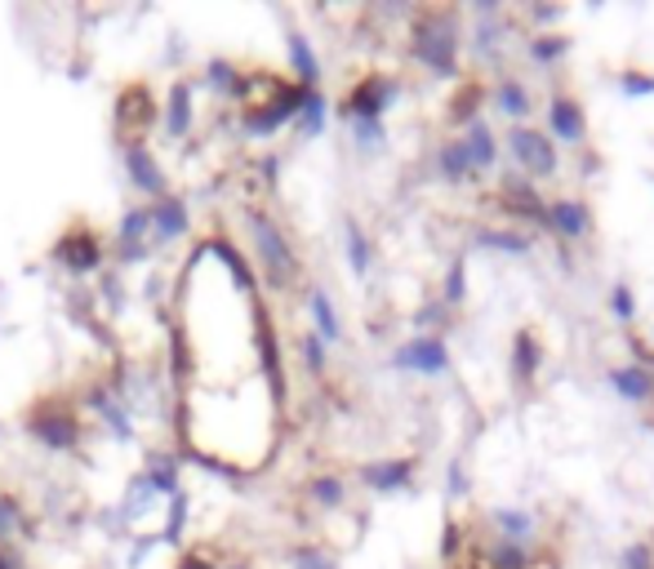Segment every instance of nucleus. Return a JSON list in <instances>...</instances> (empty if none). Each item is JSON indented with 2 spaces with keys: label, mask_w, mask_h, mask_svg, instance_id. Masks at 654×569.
<instances>
[{
  "label": "nucleus",
  "mask_w": 654,
  "mask_h": 569,
  "mask_svg": "<svg viewBox=\"0 0 654 569\" xmlns=\"http://www.w3.org/2000/svg\"><path fill=\"white\" fill-rule=\"evenodd\" d=\"M544 116H548L552 142H561V148H574V152L587 148V112H583V103H579L570 90H552Z\"/></svg>",
  "instance_id": "2eb2a0df"
},
{
  "label": "nucleus",
  "mask_w": 654,
  "mask_h": 569,
  "mask_svg": "<svg viewBox=\"0 0 654 569\" xmlns=\"http://www.w3.org/2000/svg\"><path fill=\"white\" fill-rule=\"evenodd\" d=\"M530 569H561V556H557V551H544V547H535V556H530Z\"/></svg>",
  "instance_id": "5fc2aeb1"
},
{
  "label": "nucleus",
  "mask_w": 654,
  "mask_h": 569,
  "mask_svg": "<svg viewBox=\"0 0 654 569\" xmlns=\"http://www.w3.org/2000/svg\"><path fill=\"white\" fill-rule=\"evenodd\" d=\"M254 356H258V374L268 383V396L277 405H285V356H281V338H277V325H272V312L254 299Z\"/></svg>",
  "instance_id": "9d476101"
},
{
  "label": "nucleus",
  "mask_w": 654,
  "mask_h": 569,
  "mask_svg": "<svg viewBox=\"0 0 654 569\" xmlns=\"http://www.w3.org/2000/svg\"><path fill=\"white\" fill-rule=\"evenodd\" d=\"M245 232H249V254H254V267L264 276V284L272 294H294L303 284V258H299V245L290 241V232L281 228V219L272 209L254 205V209H245Z\"/></svg>",
  "instance_id": "f03ea898"
},
{
  "label": "nucleus",
  "mask_w": 654,
  "mask_h": 569,
  "mask_svg": "<svg viewBox=\"0 0 654 569\" xmlns=\"http://www.w3.org/2000/svg\"><path fill=\"white\" fill-rule=\"evenodd\" d=\"M245 81H249V71H241L232 58H210L206 62V85L214 94H223L227 103H241L245 98Z\"/></svg>",
  "instance_id": "f704fd0d"
},
{
  "label": "nucleus",
  "mask_w": 654,
  "mask_h": 569,
  "mask_svg": "<svg viewBox=\"0 0 654 569\" xmlns=\"http://www.w3.org/2000/svg\"><path fill=\"white\" fill-rule=\"evenodd\" d=\"M139 476L152 485L156 498H174L183 489V458H178V450H148Z\"/></svg>",
  "instance_id": "a878e982"
},
{
  "label": "nucleus",
  "mask_w": 654,
  "mask_h": 569,
  "mask_svg": "<svg viewBox=\"0 0 654 569\" xmlns=\"http://www.w3.org/2000/svg\"><path fill=\"white\" fill-rule=\"evenodd\" d=\"M548 223H552V236L565 241V245H583V241H593V232H597L593 205H587L583 196H557V200H548Z\"/></svg>",
  "instance_id": "f3484780"
},
{
  "label": "nucleus",
  "mask_w": 654,
  "mask_h": 569,
  "mask_svg": "<svg viewBox=\"0 0 654 569\" xmlns=\"http://www.w3.org/2000/svg\"><path fill=\"white\" fill-rule=\"evenodd\" d=\"M606 383L615 387V396H623L628 405H650L654 400V374L637 361H623V365H610L606 370Z\"/></svg>",
  "instance_id": "c756f323"
},
{
  "label": "nucleus",
  "mask_w": 654,
  "mask_h": 569,
  "mask_svg": "<svg viewBox=\"0 0 654 569\" xmlns=\"http://www.w3.org/2000/svg\"><path fill=\"white\" fill-rule=\"evenodd\" d=\"M486 103H490V112H499L507 125H526V120L535 116V98H530L526 81L512 77V71H494V85H490Z\"/></svg>",
  "instance_id": "6ab92c4d"
},
{
  "label": "nucleus",
  "mask_w": 654,
  "mask_h": 569,
  "mask_svg": "<svg viewBox=\"0 0 654 569\" xmlns=\"http://www.w3.org/2000/svg\"><path fill=\"white\" fill-rule=\"evenodd\" d=\"M285 58H290V71L303 90H320V54L312 49V36L290 27L285 32Z\"/></svg>",
  "instance_id": "cd10ccee"
},
{
  "label": "nucleus",
  "mask_w": 654,
  "mask_h": 569,
  "mask_svg": "<svg viewBox=\"0 0 654 569\" xmlns=\"http://www.w3.org/2000/svg\"><path fill=\"white\" fill-rule=\"evenodd\" d=\"M32 534H36V521L23 508V498L0 489V551H14V543H27Z\"/></svg>",
  "instance_id": "7c9ffc66"
},
{
  "label": "nucleus",
  "mask_w": 654,
  "mask_h": 569,
  "mask_svg": "<svg viewBox=\"0 0 654 569\" xmlns=\"http://www.w3.org/2000/svg\"><path fill=\"white\" fill-rule=\"evenodd\" d=\"M619 94H623V98H650V94H654V71H645V67H623V71H619Z\"/></svg>",
  "instance_id": "de8ad7c7"
},
{
  "label": "nucleus",
  "mask_w": 654,
  "mask_h": 569,
  "mask_svg": "<svg viewBox=\"0 0 654 569\" xmlns=\"http://www.w3.org/2000/svg\"><path fill=\"white\" fill-rule=\"evenodd\" d=\"M27 437L49 450V454H77L81 441H85V422L77 414L72 400L62 396H40L32 409H27Z\"/></svg>",
  "instance_id": "7ed1b4c3"
},
{
  "label": "nucleus",
  "mask_w": 654,
  "mask_h": 569,
  "mask_svg": "<svg viewBox=\"0 0 654 569\" xmlns=\"http://www.w3.org/2000/svg\"><path fill=\"white\" fill-rule=\"evenodd\" d=\"M406 94L401 77H392V71H365V77L352 81V90L339 98V116L343 120H387L392 103Z\"/></svg>",
  "instance_id": "423d86ee"
},
{
  "label": "nucleus",
  "mask_w": 654,
  "mask_h": 569,
  "mask_svg": "<svg viewBox=\"0 0 654 569\" xmlns=\"http://www.w3.org/2000/svg\"><path fill=\"white\" fill-rule=\"evenodd\" d=\"M494 205L503 209V219L516 228V223H530L535 232H552V223H548V200H544V191L526 178V174H503L499 183H494Z\"/></svg>",
  "instance_id": "0eeeda50"
},
{
  "label": "nucleus",
  "mask_w": 654,
  "mask_h": 569,
  "mask_svg": "<svg viewBox=\"0 0 654 569\" xmlns=\"http://www.w3.org/2000/svg\"><path fill=\"white\" fill-rule=\"evenodd\" d=\"M223 569H249V565H223Z\"/></svg>",
  "instance_id": "4d7b16f0"
},
{
  "label": "nucleus",
  "mask_w": 654,
  "mask_h": 569,
  "mask_svg": "<svg viewBox=\"0 0 654 569\" xmlns=\"http://www.w3.org/2000/svg\"><path fill=\"white\" fill-rule=\"evenodd\" d=\"M303 98H307V90H303L294 77H285L268 98L241 107V133H245V138H272V133H281L285 125L299 120Z\"/></svg>",
  "instance_id": "39448f33"
},
{
  "label": "nucleus",
  "mask_w": 654,
  "mask_h": 569,
  "mask_svg": "<svg viewBox=\"0 0 654 569\" xmlns=\"http://www.w3.org/2000/svg\"><path fill=\"white\" fill-rule=\"evenodd\" d=\"M299 361H303V370L312 379H325V374H330V347H325L312 329H303L299 334Z\"/></svg>",
  "instance_id": "37998d69"
},
{
  "label": "nucleus",
  "mask_w": 654,
  "mask_h": 569,
  "mask_svg": "<svg viewBox=\"0 0 654 569\" xmlns=\"http://www.w3.org/2000/svg\"><path fill=\"white\" fill-rule=\"evenodd\" d=\"M414 476H419V458H410V454L374 458V463H361V467H357L361 489H365V493H378V498H392V493L414 489Z\"/></svg>",
  "instance_id": "4468645a"
},
{
  "label": "nucleus",
  "mask_w": 654,
  "mask_h": 569,
  "mask_svg": "<svg viewBox=\"0 0 654 569\" xmlns=\"http://www.w3.org/2000/svg\"><path fill=\"white\" fill-rule=\"evenodd\" d=\"M156 125V98L143 81L125 85L116 94V138L120 142H148V129Z\"/></svg>",
  "instance_id": "f8f14e48"
},
{
  "label": "nucleus",
  "mask_w": 654,
  "mask_h": 569,
  "mask_svg": "<svg viewBox=\"0 0 654 569\" xmlns=\"http://www.w3.org/2000/svg\"><path fill=\"white\" fill-rule=\"evenodd\" d=\"M432 170H436V178H441L445 187H472V183H481L459 138H436V148H432Z\"/></svg>",
  "instance_id": "5701e85b"
},
{
  "label": "nucleus",
  "mask_w": 654,
  "mask_h": 569,
  "mask_svg": "<svg viewBox=\"0 0 654 569\" xmlns=\"http://www.w3.org/2000/svg\"><path fill=\"white\" fill-rule=\"evenodd\" d=\"M54 263L68 271V276H77V280H85V276H98L103 267H107V245L98 241V232L90 228V223H72L68 232H62L58 241H54Z\"/></svg>",
  "instance_id": "6e6552de"
},
{
  "label": "nucleus",
  "mask_w": 654,
  "mask_h": 569,
  "mask_svg": "<svg viewBox=\"0 0 654 569\" xmlns=\"http://www.w3.org/2000/svg\"><path fill=\"white\" fill-rule=\"evenodd\" d=\"M503 148L516 161V174H526L530 183H544V178L561 174V148L552 142V133L539 129V125H507Z\"/></svg>",
  "instance_id": "20e7f679"
},
{
  "label": "nucleus",
  "mask_w": 654,
  "mask_h": 569,
  "mask_svg": "<svg viewBox=\"0 0 654 569\" xmlns=\"http://www.w3.org/2000/svg\"><path fill=\"white\" fill-rule=\"evenodd\" d=\"M348 129H352L357 156H365V161H378V156L387 152V142H392L387 120H348Z\"/></svg>",
  "instance_id": "e433bc0d"
},
{
  "label": "nucleus",
  "mask_w": 654,
  "mask_h": 569,
  "mask_svg": "<svg viewBox=\"0 0 654 569\" xmlns=\"http://www.w3.org/2000/svg\"><path fill=\"white\" fill-rule=\"evenodd\" d=\"M156 543H161V534H135V547H129V569H139L143 556L156 551Z\"/></svg>",
  "instance_id": "603ef678"
},
{
  "label": "nucleus",
  "mask_w": 654,
  "mask_h": 569,
  "mask_svg": "<svg viewBox=\"0 0 654 569\" xmlns=\"http://www.w3.org/2000/svg\"><path fill=\"white\" fill-rule=\"evenodd\" d=\"M512 32V19L499 14V19H472V58H486V62H499V49Z\"/></svg>",
  "instance_id": "c9c22d12"
},
{
  "label": "nucleus",
  "mask_w": 654,
  "mask_h": 569,
  "mask_svg": "<svg viewBox=\"0 0 654 569\" xmlns=\"http://www.w3.org/2000/svg\"><path fill=\"white\" fill-rule=\"evenodd\" d=\"M206 249H210V254H214V258L227 267V276H232V284H236V290H241L245 299H254V267L245 263V254H241V249H236L227 236H219V232L206 241Z\"/></svg>",
  "instance_id": "72a5a7b5"
},
{
  "label": "nucleus",
  "mask_w": 654,
  "mask_h": 569,
  "mask_svg": "<svg viewBox=\"0 0 654 569\" xmlns=\"http://www.w3.org/2000/svg\"><path fill=\"white\" fill-rule=\"evenodd\" d=\"M539 370H544V342H539V334L530 325H521L512 334V342H507V374H512V383L521 392H530L539 383Z\"/></svg>",
  "instance_id": "a211bd4d"
},
{
  "label": "nucleus",
  "mask_w": 654,
  "mask_h": 569,
  "mask_svg": "<svg viewBox=\"0 0 654 569\" xmlns=\"http://www.w3.org/2000/svg\"><path fill=\"white\" fill-rule=\"evenodd\" d=\"M0 569H23V560L14 551H0Z\"/></svg>",
  "instance_id": "6e6d98bb"
},
{
  "label": "nucleus",
  "mask_w": 654,
  "mask_h": 569,
  "mask_svg": "<svg viewBox=\"0 0 654 569\" xmlns=\"http://www.w3.org/2000/svg\"><path fill=\"white\" fill-rule=\"evenodd\" d=\"M343 249H348V267H352V276L357 280H365L370 271H374V236L361 228V219L357 213H343Z\"/></svg>",
  "instance_id": "2f4dec72"
},
{
  "label": "nucleus",
  "mask_w": 654,
  "mask_h": 569,
  "mask_svg": "<svg viewBox=\"0 0 654 569\" xmlns=\"http://www.w3.org/2000/svg\"><path fill=\"white\" fill-rule=\"evenodd\" d=\"M307 321H312V334L325 342V347H339L343 342V316L330 299L325 284H307Z\"/></svg>",
  "instance_id": "b1692460"
},
{
  "label": "nucleus",
  "mask_w": 654,
  "mask_h": 569,
  "mask_svg": "<svg viewBox=\"0 0 654 569\" xmlns=\"http://www.w3.org/2000/svg\"><path fill=\"white\" fill-rule=\"evenodd\" d=\"M606 307H610V316H615L619 325H632V321H637V294H632L628 280H615V284H610Z\"/></svg>",
  "instance_id": "c03bdc74"
},
{
  "label": "nucleus",
  "mask_w": 654,
  "mask_h": 569,
  "mask_svg": "<svg viewBox=\"0 0 654 569\" xmlns=\"http://www.w3.org/2000/svg\"><path fill=\"white\" fill-rule=\"evenodd\" d=\"M526 54H530V62H539V67H561L565 54H570V36H565V32H535V36L526 40Z\"/></svg>",
  "instance_id": "ea45409f"
},
{
  "label": "nucleus",
  "mask_w": 654,
  "mask_h": 569,
  "mask_svg": "<svg viewBox=\"0 0 654 569\" xmlns=\"http://www.w3.org/2000/svg\"><path fill=\"white\" fill-rule=\"evenodd\" d=\"M303 498H307L316 512L339 516V512H348V476H339V472H316V476H307Z\"/></svg>",
  "instance_id": "bb28decb"
},
{
  "label": "nucleus",
  "mask_w": 654,
  "mask_h": 569,
  "mask_svg": "<svg viewBox=\"0 0 654 569\" xmlns=\"http://www.w3.org/2000/svg\"><path fill=\"white\" fill-rule=\"evenodd\" d=\"M490 530L494 538H512V543H526L535 547L539 543V516L530 508H490Z\"/></svg>",
  "instance_id": "c85d7f7f"
},
{
  "label": "nucleus",
  "mask_w": 654,
  "mask_h": 569,
  "mask_svg": "<svg viewBox=\"0 0 654 569\" xmlns=\"http://www.w3.org/2000/svg\"><path fill=\"white\" fill-rule=\"evenodd\" d=\"M187 512H191V493H187V489H178L174 498H165V530H161V543H170V547H183Z\"/></svg>",
  "instance_id": "a19ab883"
},
{
  "label": "nucleus",
  "mask_w": 654,
  "mask_h": 569,
  "mask_svg": "<svg viewBox=\"0 0 654 569\" xmlns=\"http://www.w3.org/2000/svg\"><path fill=\"white\" fill-rule=\"evenodd\" d=\"M486 94H490V85H481V81H459V90H454V98L445 103V120L464 133V129H468V125L481 116V107H486Z\"/></svg>",
  "instance_id": "473e14b6"
},
{
  "label": "nucleus",
  "mask_w": 654,
  "mask_h": 569,
  "mask_svg": "<svg viewBox=\"0 0 654 569\" xmlns=\"http://www.w3.org/2000/svg\"><path fill=\"white\" fill-rule=\"evenodd\" d=\"M449 321H454V312H449L441 299H428V303L414 312V325H419V334H441V338H445Z\"/></svg>",
  "instance_id": "a18cd8bd"
},
{
  "label": "nucleus",
  "mask_w": 654,
  "mask_h": 569,
  "mask_svg": "<svg viewBox=\"0 0 654 569\" xmlns=\"http://www.w3.org/2000/svg\"><path fill=\"white\" fill-rule=\"evenodd\" d=\"M103 303H107V307H120V303H125V284H120V276H103Z\"/></svg>",
  "instance_id": "864d4df0"
},
{
  "label": "nucleus",
  "mask_w": 654,
  "mask_h": 569,
  "mask_svg": "<svg viewBox=\"0 0 654 569\" xmlns=\"http://www.w3.org/2000/svg\"><path fill=\"white\" fill-rule=\"evenodd\" d=\"M174 569H223L214 556H206V551H178V560H174Z\"/></svg>",
  "instance_id": "3c124183"
},
{
  "label": "nucleus",
  "mask_w": 654,
  "mask_h": 569,
  "mask_svg": "<svg viewBox=\"0 0 654 569\" xmlns=\"http://www.w3.org/2000/svg\"><path fill=\"white\" fill-rule=\"evenodd\" d=\"M120 165H125L129 187L139 196H148V205L170 196V174H165L161 156L152 152V142H120Z\"/></svg>",
  "instance_id": "9b49d317"
},
{
  "label": "nucleus",
  "mask_w": 654,
  "mask_h": 569,
  "mask_svg": "<svg viewBox=\"0 0 654 569\" xmlns=\"http://www.w3.org/2000/svg\"><path fill=\"white\" fill-rule=\"evenodd\" d=\"M285 556H290V569H343L339 551H330L325 543H294Z\"/></svg>",
  "instance_id": "79ce46f5"
},
{
  "label": "nucleus",
  "mask_w": 654,
  "mask_h": 569,
  "mask_svg": "<svg viewBox=\"0 0 654 569\" xmlns=\"http://www.w3.org/2000/svg\"><path fill=\"white\" fill-rule=\"evenodd\" d=\"M436 299L449 307V312H459L464 303H468V254H454L449 258V267H445V276H441V284H436Z\"/></svg>",
  "instance_id": "4c0bfd02"
},
{
  "label": "nucleus",
  "mask_w": 654,
  "mask_h": 569,
  "mask_svg": "<svg viewBox=\"0 0 654 569\" xmlns=\"http://www.w3.org/2000/svg\"><path fill=\"white\" fill-rule=\"evenodd\" d=\"M526 14H530V23L539 27V32H552V23H561V5H526Z\"/></svg>",
  "instance_id": "8fccbe9b"
},
{
  "label": "nucleus",
  "mask_w": 654,
  "mask_h": 569,
  "mask_svg": "<svg viewBox=\"0 0 654 569\" xmlns=\"http://www.w3.org/2000/svg\"><path fill=\"white\" fill-rule=\"evenodd\" d=\"M410 58L436 81H459L464 71V27L459 10L449 5H423L410 19Z\"/></svg>",
  "instance_id": "f257e3e1"
},
{
  "label": "nucleus",
  "mask_w": 654,
  "mask_h": 569,
  "mask_svg": "<svg viewBox=\"0 0 654 569\" xmlns=\"http://www.w3.org/2000/svg\"><path fill=\"white\" fill-rule=\"evenodd\" d=\"M165 138L170 142H183L196 125V81L191 77H174L170 81V94H165Z\"/></svg>",
  "instance_id": "412c9836"
},
{
  "label": "nucleus",
  "mask_w": 654,
  "mask_h": 569,
  "mask_svg": "<svg viewBox=\"0 0 654 569\" xmlns=\"http://www.w3.org/2000/svg\"><path fill=\"white\" fill-rule=\"evenodd\" d=\"M152 258V213L148 205H129L116 223V267H135Z\"/></svg>",
  "instance_id": "dca6fc26"
},
{
  "label": "nucleus",
  "mask_w": 654,
  "mask_h": 569,
  "mask_svg": "<svg viewBox=\"0 0 654 569\" xmlns=\"http://www.w3.org/2000/svg\"><path fill=\"white\" fill-rule=\"evenodd\" d=\"M472 245L490 249V254H507V258H530L535 254V236L526 228H512V223H481V228H472Z\"/></svg>",
  "instance_id": "4be33fe9"
},
{
  "label": "nucleus",
  "mask_w": 654,
  "mask_h": 569,
  "mask_svg": "<svg viewBox=\"0 0 654 569\" xmlns=\"http://www.w3.org/2000/svg\"><path fill=\"white\" fill-rule=\"evenodd\" d=\"M81 405L103 422V432L112 437V441H120V445H129V441H139V422H135V409H129L107 383H94V387H85V396H81Z\"/></svg>",
  "instance_id": "ddd939ff"
},
{
  "label": "nucleus",
  "mask_w": 654,
  "mask_h": 569,
  "mask_svg": "<svg viewBox=\"0 0 654 569\" xmlns=\"http://www.w3.org/2000/svg\"><path fill=\"white\" fill-rule=\"evenodd\" d=\"M615 569H654V543H650V538H637V543H628V547L619 551Z\"/></svg>",
  "instance_id": "09e8293b"
},
{
  "label": "nucleus",
  "mask_w": 654,
  "mask_h": 569,
  "mask_svg": "<svg viewBox=\"0 0 654 569\" xmlns=\"http://www.w3.org/2000/svg\"><path fill=\"white\" fill-rule=\"evenodd\" d=\"M445 498H449V503H464V498H472V476H468L464 458H449L445 463Z\"/></svg>",
  "instance_id": "49530a36"
},
{
  "label": "nucleus",
  "mask_w": 654,
  "mask_h": 569,
  "mask_svg": "<svg viewBox=\"0 0 654 569\" xmlns=\"http://www.w3.org/2000/svg\"><path fill=\"white\" fill-rule=\"evenodd\" d=\"M325 125H330V98H325L320 90H307L303 112H299V120H294V133H299L303 142H312V138L325 133Z\"/></svg>",
  "instance_id": "58836bf2"
},
{
  "label": "nucleus",
  "mask_w": 654,
  "mask_h": 569,
  "mask_svg": "<svg viewBox=\"0 0 654 569\" xmlns=\"http://www.w3.org/2000/svg\"><path fill=\"white\" fill-rule=\"evenodd\" d=\"M459 142H464V152H468V161H472V170H477V178L481 174H490L494 165H499V152H503V138L490 129V120L486 116H477L464 133H459Z\"/></svg>",
  "instance_id": "393cba45"
},
{
  "label": "nucleus",
  "mask_w": 654,
  "mask_h": 569,
  "mask_svg": "<svg viewBox=\"0 0 654 569\" xmlns=\"http://www.w3.org/2000/svg\"><path fill=\"white\" fill-rule=\"evenodd\" d=\"M449 365H454L449 342L441 334H410L406 342H397V351H392V370L414 374V379H445Z\"/></svg>",
  "instance_id": "1a4fd4ad"
},
{
  "label": "nucleus",
  "mask_w": 654,
  "mask_h": 569,
  "mask_svg": "<svg viewBox=\"0 0 654 569\" xmlns=\"http://www.w3.org/2000/svg\"><path fill=\"white\" fill-rule=\"evenodd\" d=\"M148 213H152V245H174V241H183L191 232V209H187V200L178 191L152 200Z\"/></svg>",
  "instance_id": "aec40b11"
}]
</instances>
